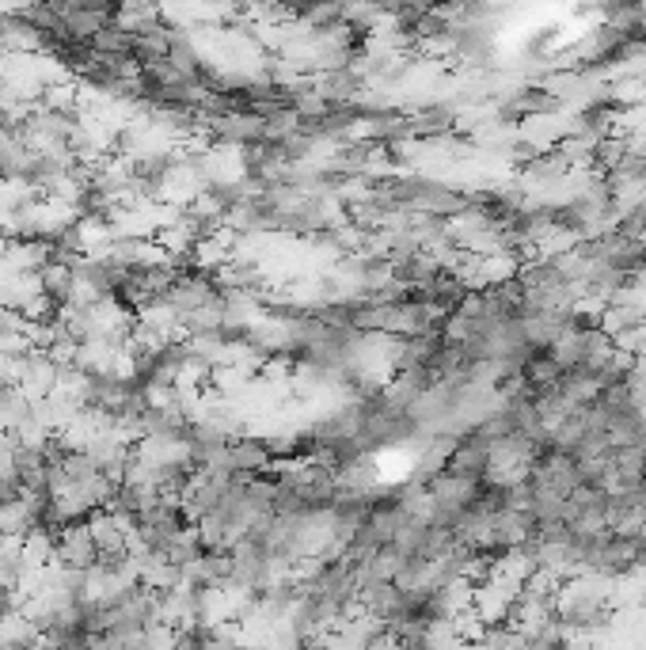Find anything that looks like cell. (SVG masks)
<instances>
[{"instance_id":"6da1fadb","label":"cell","mask_w":646,"mask_h":650,"mask_svg":"<svg viewBox=\"0 0 646 650\" xmlns=\"http://www.w3.org/2000/svg\"><path fill=\"white\" fill-rule=\"evenodd\" d=\"M54 559L61 567H69V571H92L99 552H95L88 521H73V525L61 529V536H57V544H54Z\"/></svg>"}]
</instances>
